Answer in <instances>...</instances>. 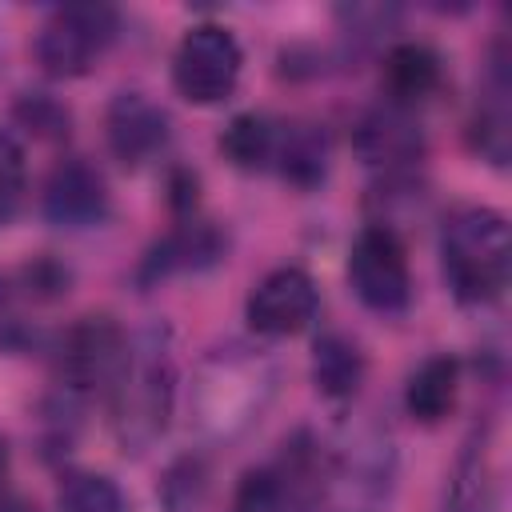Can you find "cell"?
<instances>
[{
	"label": "cell",
	"mask_w": 512,
	"mask_h": 512,
	"mask_svg": "<svg viewBox=\"0 0 512 512\" xmlns=\"http://www.w3.org/2000/svg\"><path fill=\"white\" fill-rule=\"evenodd\" d=\"M324 496V444L312 432H296L268 464L240 476L232 512H320Z\"/></svg>",
	"instance_id": "5"
},
{
	"label": "cell",
	"mask_w": 512,
	"mask_h": 512,
	"mask_svg": "<svg viewBox=\"0 0 512 512\" xmlns=\"http://www.w3.org/2000/svg\"><path fill=\"white\" fill-rule=\"evenodd\" d=\"M104 136L124 168L148 164L168 144V112L144 92H116L104 112Z\"/></svg>",
	"instance_id": "13"
},
{
	"label": "cell",
	"mask_w": 512,
	"mask_h": 512,
	"mask_svg": "<svg viewBox=\"0 0 512 512\" xmlns=\"http://www.w3.org/2000/svg\"><path fill=\"white\" fill-rule=\"evenodd\" d=\"M348 284L376 316H400L412 304V272L400 236L388 224H368L348 248Z\"/></svg>",
	"instance_id": "7"
},
{
	"label": "cell",
	"mask_w": 512,
	"mask_h": 512,
	"mask_svg": "<svg viewBox=\"0 0 512 512\" xmlns=\"http://www.w3.org/2000/svg\"><path fill=\"white\" fill-rule=\"evenodd\" d=\"M440 88V56L428 44H396L384 56V104L396 108H416Z\"/></svg>",
	"instance_id": "17"
},
{
	"label": "cell",
	"mask_w": 512,
	"mask_h": 512,
	"mask_svg": "<svg viewBox=\"0 0 512 512\" xmlns=\"http://www.w3.org/2000/svg\"><path fill=\"white\" fill-rule=\"evenodd\" d=\"M276 136H280V120H272L264 112H240L228 120V128L220 136V152L244 172H264V168H272Z\"/></svg>",
	"instance_id": "21"
},
{
	"label": "cell",
	"mask_w": 512,
	"mask_h": 512,
	"mask_svg": "<svg viewBox=\"0 0 512 512\" xmlns=\"http://www.w3.org/2000/svg\"><path fill=\"white\" fill-rule=\"evenodd\" d=\"M60 512H128V500L104 472H68L60 484Z\"/></svg>",
	"instance_id": "22"
},
{
	"label": "cell",
	"mask_w": 512,
	"mask_h": 512,
	"mask_svg": "<svg viewBox=\"0 0 512 512\" xmlns=\"http://www.w3.org/2000/svg\"><path fill=\"white\" fill-rule=\"evenodd\" d=\"M40 204H44V216L60 228H96L108 220L112 200H108L104 176L84 156H68L48 172Z\"/></svg>",
	"instance_id": "12"
},
{
	"label": "cell",
	"mask_w": 512,
	"mask_h": 512,
	"mask_svg": "<svg viewBox=\"0 0 512 512\" xmlns=\"http://www.w3.org/2000/svg\"><path fill=\"white\" fill-rule=\"evenodd\" d=\"M244 52L224 24H192L172 56V84L188 104H220L236 92Z\"/></svg>",
	"instance_id": "8"
},
{
	"label": "cell",
	"mask_w": 512,
	"mask_h": 512,
	"mask_svg": "<svg viewBox=\"0 0 512 512\" xmlns=\"http://www.w3.org/2000/svg\"><path fill=\"white\" fill-rule=\"evenodd\" d=\"M24 344H28V328L16 316V292L0 272V348H24Z\"/></svg>",
	"instance_id": "27"
},
{
	"label": "cell",
	"mask_w": 512,
	"mask_h": 512,
	"mask_svg": "<svg viewBox=\"0 0 512 512\" xmlns=\"http://www.w3.org/2000/svg\"><path fill=\"white\" fill-rule=\"evenodd\" d=\"M28 188V168H24V148L8 128H0V228L12 224V216L24 204Z\"/></svg>",
	"instance_id": "23"
},
{
	"label": "cell",
	"mask_w": 512,
	"mask_h": 512,
	"mask_svg": "<svg viewBox=\"0 0 512 512\" xmlns=\"http://www.w3.org/2000/svg\"><path fill=\"white\" fill-rule=\"evenodd\" d=\"M320 312V292L304 268H272L244 304V320L260 336H296L304 332Z\"/></svg>",
	"instance_id": "10"
},
{
	"label": "cell",
	"mask_w": 512,
	"mask_h": 512,
	"mask_svg": "<svg viewBox=\"0 0 512 512\" xmlns=\"http://www.w3.org/2000/svg\"><path fill=\"white\" fill-rule=\"evenodd\" d=\"M440 268L444 284L460 304H492L508 288L512 236L496 208L464 204L440 228Z\"/></svg>",
	"instance_id": "2"
},
{
	"label": "cell",
	"mask_w": 512,
	"mask_h": 512,
	"mask_svg": "<svg viewBox=\"0 0 512 512\" xmlns=\"http://www.w3.org/2000/svg\"><path fill=\"white\" fill-rule=\"evenodd\" d=\"M276 388V368L264 352L252 348H220L204 356L192 388L196 424L212 440H228L244 432L252 420H260L268 396Z\"/></svg>",
	"instance_id": "3"
},
{
	"label": "cell",
	"mask_w": 512,
	"mask_h": 512,
	"mask_svg": "<svg viewBox=\"0 0 512 512\" xmlns=\"http://www.w3.org/2000/svg\"><path fill=\"white\" fill-rule=\"evenodd\" d=\"M356 152L364 156V164L384 168L388 176H400L408 164L420 160L424 136L408 108L380 104L356 124Z\"/></svg>",
	"instance_id": "14"
},
{
	"label": "cell",
	"mask_w": 512,
	"mask_h": 512,
	"mask_svg": "<svg viewBox=\"0 0 512 512\" xmlns=\"http://www.w3.org/2000/svg\"><path fill=\"white\" fill-rule=\"evenodd\" d=\"M20 116H24L36 132H44V136H64V132H68V112H64L56 100H48V96H28V100L20 104Z\"/></svg>",
	"instance_id": "26"
},
{
	"label": "cell",
	"mask_w": 512,
	"mask_h": 512,
	"mask_svg": "<svg viewBox=\"0 0 512 512\" xmlns=\"http://www.w3.org/2000/svg\"><path fill=\"white\" fill-rule=\"evenodd\" d=\"M8 476H12V460H8V444L0 440V504L8 500Z\"/></svg>",
	"instance_id": "28"
},
{
	"label": "cell",
	"mask_w": 512,
	"mask_h": 512,
	"mask_svg": "<svg viewBox=\"0 0 512 512\" xmlns=\"http://www.w3.org/2000/svg\"><path fill=\"white\" fill-rule=\"evenodd\" d=\"M272 168L292 184V188H316L328 176V132L308 120H280L276 136V156Z\"/></svg>",
	"instance_id": "16"
},
{
	"label": "cell",
	"mask_w": 512,
	"mask_h": 512,
	"mask_svg": "<svg viewBox=\"0 0 512 512\" xmlns=\"http://www.w3.org/2000/svg\"><path fill=\"white\" fill-rule=\"evenodd\" d=\"M396 452L380 424L352 428L340 444L324 448V496L320 512H384L392 496Z\"/></svg>",
	"instance_id": "4"
},
{
	"label": "cell",
	"mask_w": 512,
	"mask_h": 512,
	"mask_svg": "<svg viewBox=\"0 0 512 512\" xmlns=\"http://www.w3.org/2000/svg\"><path fill=\"white\" fill-rule=\"evenodd\" d=\"M204 496V464L184 456L180 464H172L168 480H164V504L172 512H196Z\"/></svg>",
	"instance_id": "24"
},
{
	"label": "cell",
	"mask_w": 512,
	"mask_h": 512,
	"mask_svg": "<svg viewBox=\"0 0 512 512\" xmlns=\"http://www.w3.org/2000/svg\"><path fill=\"white\" fill-rule=\"evenodd\" d=\"M444 512H496V472H492V456H488V436L476 432L456 468H452V484H448V504Z\"/></svg>",
	"instance_id": "18"
},
{
	"label": "cell",
	"mask_w": 512,
	"mask_h": 512,
	"mask_svg": "<svg viewBox=\"0 0 512 512\" xmlns=\"http://www.w3.org/2000/svg\"><path fill=\"white\" fill-rule=\"evenodd\" d=\"M124 360V328L112 316H84L60 340V384L68 396H112Z\"/></svg>",
	"instance_id": "9"
},
{
	"label": "cell",
	"mask_w": 512,
	"mask_h": 512,
	"mask_svg": "<svg viewBox=\"0 0 512 512\" xmlns=\"http://www.w3.org/2000/svg\"><path fill=\"white\" fill-rule=\"evenodd\" d=\"M312 380L320 388V396L328 400H352L360 380H364V356L360 348L340 336V332H328L316 340L312 348Z\"/></svg>",
	"instance_id": "20"
},
{
	"label": "cell",
	"mask_w": 512,
	"mask_h": 512,
	"mask_svg": "<svg viewBox=\"0 0 512 512\" xmlns=\"http://www.w3.org/2000/svg\"><path fill=\"white\" fill-rule=\"evenodd\" d=\"M460 364L452 356H428L404 384V408L420 424H440L456 404Z\"/></svg>",
	"instance_id": "19"
},
{
	"label": "cell",
	"mask_w": 512,
	"mask_h": 512,
	"mask_svg": "<svg viewBox=\"0 0 512 512\" xmlns=\"http://www.w3.org/2000/svg\"><path fill=\"white\" fill-rule=\"evenodd\" d=\"M176 400V356H172V328L148 324L128 340L124 372L108 396L112 428L124 452H144L168 428Z\"/></svg>",
	"instance_id": "1"
},
{
	"label": "cell",
	"mask_w": 512,
	"mask_h": 512,
	"mask_svg": "<svg viewBox=\"0 0 512 512\" xmlns=\"http://www.w3.org/2000/svg\"><path fill=\"white\" fill-rule=\"evenodd\" d=\"M508 52L504 44H496L480 100H476V120H472V144L484 160H492L496 168L508 164Z\"/></svg>",
	"instance_id": "15"
},
{
	"label": "cell",
	"mask_w": 512,
	"mask_h": 512,
	"mask_svg": "<svg viewBox=\"0 0 512 512\" xmlns=\"http://www.w3.org/2000/svg\"><path fill=\"white\" fill-rule=\"evenodd\" d=\"M224 248H228V240H224V232H220L212 220L188 216V220H180L176 228H168V232L144 252V260H140V268H136V284H140V288H152V284H160V280H168V276L204 272V268H212V264L224 260Z\"/></svg>",
	"instance_id": "11"
},
{
	"label": "cell",
	"mask_w": 512,
	"mask_h": 512,
	"mask_svg": "<svg viewBox=\"0 0 512 512\" xmlns=\"http://www.w3.org/2000/svg\"><path fill=\"white\" fill-rule=\"evenodd\" d=\"M28 296H40V300H56L68 292V268H60L56 260H36L20 272Z\"/></svg>",
	"instance_id": "25"
},
{
	"label": "cell",
	"mask_w": 512,
	"mask_h": 512,
	"mask_svg": "<svg viewBox=\"0 0 512 512\" xmlns=\"http://www.w3.org/2000/svg\"><path fill=\"white\" fill-rule=\"evenodd\" d=\"M0 512H36V508H28L24 500H12V496H8V500L0 504Z\"/></svg>",
	"instance_id": "29"
},
{
	"label": "cell",
	"mask_w": 512,
	"mask_h": 512,
	"mask_svg": "<svg viewBox=\"0 0 512 512\" xmlns=\"http://www.w3.org/2000/svg\"><path fill=\"white\" fill-rule=\"evenodd\" d=\"M116 24H120L116 8H108V4L52 8L32 40L36 64L56 80H76V76L92 72V64L108 52V44L116 40Z\"/></svg>",
	"instance_id": "6"
}]
</instances>
